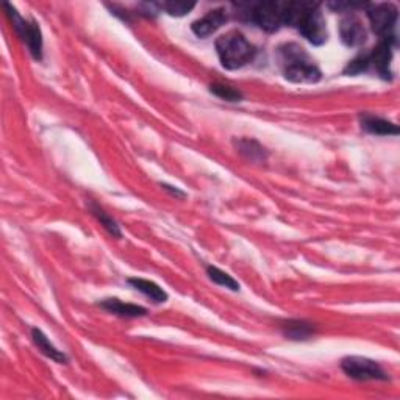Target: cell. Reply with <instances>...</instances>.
Masks as SVG:
<instances>
[{"mask_svg": "<svg viewBox=\"0 0 400 400\" xmlns=\"http://www.w3.org/2000/svg\"><path fill=\"white\" fill-rule=\"evenodd\" d=\"M285 25L294 27L313 46H322L327 41V24L319 4L288 2Z\"/></svg>", "mask_w": 400, "mask_h": 400, "instance_id": "cell-1", "label": "cell"}, {"mask_svg": "<svg viewBox=\"0 0 400 400\" xmlns=\"http://www.w3.org/2000/svg\"><path fill=\"white\" fill-rule=\"evenodd\" d=\"M277 54L286 80L292 83H318L322 79L319 67L299 44H283L278 47Z\"/></svg>", "mask_w": 400, "mask_h": 400, "instance_id": "cell-2", "label": "cell"}, {"mask_svg": "<svg viewBox=\"0 0 400 400\" xmlns=\"http://www.w3.org/2000/svg\"><path fill=\"white\" fill-rule=\"evenodd\" d=\"M396 36L382 38L379 46L374 47L371 52H363L357 58L347 64L344 74H361L369 69H374L383 80H391V62H392V50L396 47Z\"/></svg>", "mask_w": 400, "mask_h": 400, "instance_id": "cell-3", "label": "cell"}, {"mask_svg": "<svg viewBox=\"0 0 400 400\" xmlns=\"http://www.w3.org/2000/svg\"><path fill=\"white\" fill-rule=\"evenodd\" d=\"M216 52L221 59V64L229 71L241 69L252 62L256 55V49L252 42L247 41V38L232 30V32L219 36L216 40Z\"/></svg>", "mask_w": 400, "mask_h": 400, "instance_id": "cell-4", "label": "cell"}, {"mask_svg": "<svg viewBox=\"0 0 400 400\" xmlns=\"http://www.w3.org/2000/svg\"><path fill=\"white\" fill-rule=\"evenodd\" d=\"M286 6H288V2L256 4L248 10L247 16L253 24H256L263 30H266V32L273 33L285 25Z\"/></svg>", "mask_w": 400, "mask_h": 400, "instance_id": "cell-5", "label": "cell"}, {"mask_svg": "<svg viewBox=\"0 0 400 400\" xmlns=\"http://www.w3.org/2000/svg\"><path fill=\"white\" fill-rule=\"evenodd\" d=\"M5 10L8 11V16L13 22V27L16 30L21 40L27 44L30 54L36 59L41 62L42 59V33L40 25L35 21H25L19 16L16 8H13L10 4H5Z\"/></svg>", "mask_w": 400, "mask_h": 400, "instance_id": "cell-6", "label": "cell"}, {"mask_svg": "<svg viewBox=\"0 0 400 400\" xmlns=\"http://www.w3.org/2000/svg\"><path fill=\"white\" fill-rule=\"evenodd\" d=\"M341 369L353 380H388L389 377L384 369L374 360L366 357H345L341 361Z\"/></svg>", "mask_w": 400, "mask_h": 400, "instance_id": "cell-7", "label": "cell"}, {"mask_svg": "<svg viewBox=\"0 0 400 400\" xmlns=\"http://www.w3.org/2000/svg\"><path fill=\"white\" fill-rule=\"evenodd\" d=\"M367 18L375 35L382 38L396 36L394 28L399 19V11L394 4H374L367 6Z\"/></svg>", "mask_w": 400, "mask_h": 400, "instance_id": "cell-8", "label": "cell"}, {"mask_svg": "<svg viewBox=\"0 0 400 400\" xmlns=\"http://www.w3.org/2000/svg\"><path fill=\"white\" fill-rule=\"evenodd\" d=\"M339 35H341V41L349 47L363 46L367 38L363 22L355 14H347L345 18H343L341 24H339Z\"/></svg>", "mask_w": 400, "mask_h": 400, "instance_id": "cell-9", "label": "cell"}, {"mask_svg": "<svg viewBox=\"0 0 400 400\" xmlns=\"http://www.w3.org/2000/svg\"><path fill=\"white\" fill-rule=\"evenodd\" d=\"M227 21H229L227 11H225L224 8H216V10L208 11L203 18L194 21L191 30L195 36L208 38L213 33H216L222 25H225V22Z\"/></svg>", "mask_w": 400, "mask_h": 400, "instance_id": "cell-10", "label": "cell"}, {"mask_svg": "<svg viewBox=\"0 0 400 400\" xmlns=\"http://www.w3.org/2000/svg\"><path fill=\"white\" fill-rule=\"evenodd\" d=\"M360 122L363 130L371 135H377V137H391V135L397 137L399 135V127L394 122L379 116L367 115V113L360 116Z\"/></svg>", "mask_w": 400, "mask_h": 400, "instance_id": "cell-11", "label": "cell"}, {"mask_svg": "<svg viewBox=\"0 0 400 400\" xmlns=\"http://www.w3.org/2000/svg\"><path fill=\"white\" fill-rule=\"evenodd\" d=\"M99 307L107 309L108 313L120 316V318H141V316L147 314V309L141 305L135 304H125L120 299L110 297L99 302Z\"/></svg>", "mask_w": 400, "mask_h": 400, "instance_id": "cell-12", "label": "cell"}, {"mask_svg": "<svg viewBox=\"0 0 400 400\" xmlns=\"http://www.w3.org/2000/svg\"><path fill=\"white\" fill-rule=\"evenodd\" d=\"M128 283H130L137 291L144 294V296L152 300L154 304H164V302H168L169 299L168 292H166L160 285H156L155 282L146 280V278L133 277V278H128Z\"/></svg>", "mask_w": 400, "mask_h": 400, "instance_id": "cell-13", "label": "cell"}, {"mask_svg": "<svg viewBox=\"0 0 400 400\" xmlns=\"http://www.w3.org/2000/svg\"><path fill=\"white\" fill-rule=\"evenodd\" d=\"M32 338H33V343L36 344V347L40 349L42 355H46L47 358L54 360L55 363H59V365L67 363V355L63 353L62 350H58L57 347L50 343V339L44 335L40 328L32 330Z\"/></svg>", "mask_w": 400, "mask_h": 400, "instance_id": "cell-14", "label": "cell"}, {"mask_svg": "<svg viewBox=\"0 0 400 400\" xmlns=\"http://www.w3.org/2000/svg\"><path fill=\"white\" fill-rule=\"evenodd\" d=\"M235 147L247 161L261 163V161H266V158H268L266 149H264L260 142L255 139H247V138L235 139Z\"/></svg>", "mask_w": 400, "mask_h": 400, "instance_id": "cell-15", "label": "cell"}, {"mask_svg": "<svg viewBox=\"0 0 400 400\" xmlns=\"http://www.w3.org/2000/svg\"><path fill=\"white\" fill-rule=\"evenodd\" d=\"M282 331L286 338L292 339V341H307V339L314 335L316 330L313 324L300 319H292L283 324Z\"/></svg>", "mask_w": 400, "mask_h": 400, "instance_id": "cell-16", "label": "cell"}, {"mask_svg": "<svg viewBox=\"0 0 400 400\" xmlns=\"http://www.w3.org/2000/svg\"><path fill=\"white\" fill-rule=\"evenodd\" d=\"M88 207H89V211L93 213V216L103 225V229L107 230L111 236H115V238L122 236V232H120L119 224L107 213V211H105L102 207H99L94 202H89Z\"/></svg>", "mask_w": 400, "mask_h": 400, "instance_id": "cell-17", "label": "cell"}, {"mask_svg": "<svg viewBox=\"0 0 400 400\" xmlns=\"http://www.w3.org/2000/svg\"><path fill=\"white\" fill-rule=\"evenodd\" d=\"M158 11L168 13L169 16L182 18L186 16L188 13L194 10V2H173V0H166V2H154Z\"/></svg>", "mask_w": 400, "mask_h": 400, "instance_id": "cell-18", "label": "cell"}, {"mask_svg": "<svg viewBox=\"0 0 400 400\" xmlns=\"http://www.w3.org/2000/svg\"><path fill=\"white\" fill-rule=\"evenodd\" d=\"M207 274L210 277L211 282H215L219 286H224V288H229L232 291H239V283L233 278L232 275H229L227 273H224L216 266H208L207 268Z\"/></svg>", "mask_w": 400, "mask_h": 400, "instance_id": "cell-19", "label": "cell"}, {"mask_svg": "<svg viewBox=\"0 0 400 400\" xmlns=\"http://www.w3.org/2000/svg\"><path fill=\"white\" fill-rule=\"evenodd\" d=\"M210 91L213 93L215 96H217L219 99L227 101V102L243 101V93L238 91L236 88H232L229 85H222V83H215V85H211Z\"/></svg>", "mask_w": 400, "mask_h": 400, "instance_id": "cell-20", "label": "cell"}, {"mask_svg": "<svg viewBox=\"0 0 400 400\" xmlns=\"http://www.w3.org/2000/svg\"><path fill=\"white\" fill-rule=\"evenodd\" d=\"M160 186L163 188L166 193H169L171 195H173V198H177V199H185L186 198V193H183L182 190H178V188H176V186H171L168 183H160Z\"/></svg>", "mask_w": 400, "mask_h": 400, "instance_id": "cell-21", "label": "cell"}]
</instances>
